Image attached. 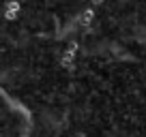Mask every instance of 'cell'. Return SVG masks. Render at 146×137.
Returning <instances> with one entry per match:
<instances>
[{"label":"cell","instance_id":"obj_1","mask_svg":"<svg viewBox=\"0 0 146 137\" xmlns=\"http://www.w3.org/2000/svg\"><path fill=\"white\" fill-rule=\"evenodd\" d=\"M75 49H78V43H71V47L62 51V58H60V64H62V67H71L73 64V60H75Z\"/></svg>","mask_w":146,"mask_h":137},{"label":"cell","instance_id":"obj_2","mask_svg":"<svg viewBox=\"0 0 146 137\" xmlns=\"http://www.w3.org/2000/svg\"><path fill=\"white\" fill-rule=\"evenodd\" d=\"M17 11H19V2L17 0H9L5 7V17L9 22H13V19H17Z\"/></svg>","mask_w":146,"mask_h":137},{"label":"cell","instance_id":"obj_3","mask_svg":"<svg viewBox=\"0 0 146 137\" xmlns=\"http://www.w3.org/2000/svg\"><path fill=\"white\" fill-rule=\"evenodd\" d=\"M92 22H95V7H88V9H84V13L80 15V24H82V26H90Z\"/></svg>","mask_w":146,"mask_h":137},{"label":"cell","instance_id":"obj_4","mask_svg":"<svg viewBox=\"0 0 146 137\" xmlns=\"http://www.w3.org/2000/svg\"><path fill=\"white\" fill-rule=\"evenodd\" d=\"M103 5V0H90V7H101Z\"/></svg>","mask_w":146,"mask_h":137}]
</instances>
